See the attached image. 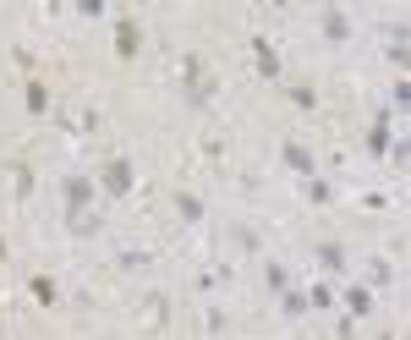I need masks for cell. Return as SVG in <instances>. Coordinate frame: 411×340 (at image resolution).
I'll return each mask as SVG.
<instances>
[{"mask_svg": "<svg viewBox=\"0 0 411 340\" xmlns=\"http://www.w3.org/2000/svg\"><path fill=\"white\" fill-rule=\"evenodd\" d=\"M176 209H181V220H203V203L192 192H176Z\"/></svg>", "mask_w": 411, "mask_h": 340, "instance_id": "10", "label": "cell"}, {"mask_svg": "<svg viewBox=\"0 0 411 340\" xmlns=\"http://www.w3.org/2000/svg\"><path fill=\"white\" fill-rule=\"evenodd\" d=\"M373 154H390V115H378V127H373Z\"/></svg>", "mask_w": 411, "mask_h": 340, "instance_id": "9", "label": "cell"}, {"mask_svg": "<svg viewBox=\"0 0 411 340\" xmlns=\"http://www.w3.org/2000/svg\"><path fill=\"white\" fill-rule=\"evenodd\" d=\"M286 313H308V291H286Z\"/></svg>", "mask_w": 411, "mask_h": 340, "instance_id": "15", "label": "cell"}, {"mask_svg": "<svg viewBox=\"0 0 411 340\" xmlns=\"http://www.w3.org/2000/svg\"><path fill=\"white\" fill-rule=\"evenodd\" d=\"M324 39H346V17L340 11H324Z\"/></svg>", "mask_w": 411, "mask_h": 340, "instance_id": "12", "label": "cell"}, {"mask_svg": "<svg viewBox=\"0 0 411 340\" xmlns=\"http://www.w3.org/2000/svg\"><path fill=\"white\" fill-rule=\"evenodd\" d=\"M329 302H334V291H329V285H313V291H308V307H329Z\"/></svg>", "mask_w": 411, "mask_h": 340, "instance_id": "13", "label": "cell"}, {"mask_svg": "<svg viewBox=\"0 0 411 340\" xmlns=\"http://www.w3.org/2000/svg\"><path fill=\"white\" fill-rule=\"evenodd\" d=\"M346 307H351V319L373 313V291H346Z\"/></svg>", "mask_w": 411, "mask_h": 340, "instance_id": "8", "label": "cell"}, {"mask_svg": "<svg viewBox=\"0 0 411 340\" xmlns=\"http://www.w3.org/2000/svg\"><path fill=\"white\" fill-rule=\"evenodd\" d=\"M33 297H39L44 307H55V302H61V291H55V280H50V275H33Z\"/></svg>", "mask_w": 411, "mask_h": 340, "instance_id": "7", "label": "cell"}, {"mask_svg": "<svg viewBox=\"0 0 411 340\" xmlns=\"http://www.w3.org/2000/svg\"><path fill=\"white\" fill-rule=\"evenodd\" d=\"M252 61H258V72H264V77H280V55H274V44H264V33L252 39Z\"/></svg>", "mask_w": 411, "mask_h": 340, "instance_id": "3", "label": "cell"}, {"mask_svg": "<svg viewBox=\"0 0 411 340\" xmlns=\"http://www.w3.org/2000/svg\"><path fill=\"white\" fill-rule=\"evenodd\" d=\"M280 154H286V165L296 170V176H313V170H318V165H313V154L302 149V143H286V149H280Z\"/></svg>", "mask_w": 411, "mask_h": 340, "instance_id": "4", "label": "cell"}, {"mask_svg": "<svg viewBox=\"0 0 411 340\" xmlns=\"http://www.w3.org/2000/svg\"><path fill=\"white\" fill-rule=\"evenodd\" d=\"M28 110H33V115H44V110H50V94H44V83H28Z\"/></svg>", "mask_w": 411, "mask_h": 340, "instance_id": "11", "label": "cell"}, {"mask_svg": "<svg viewBox=\"0 0 411 340\" xmlns=\"http://www.w3.org/2000/svg\"><path fill=\"white\" fill-rule=\"evenodd\" d=\"M264 280L274 285V291H286V269H280V264H264Z\"/></svg>", "mask_w": 411, "mask_h": 340, "instance_id": "14", "label": "cell"}, {"mask_svg": "<svg viewBox=\"0 0 411 340\" xmlns=\"http://www.w3.org/2000/svg\"><path fill=\"white\" fill-rule=\"evenodd\" d=\"M61 192H66V203H72V214H82L88 203H94V181H82V176H66Z\"/></svg>", "mask_w": 411, "mask_h": 340, "instance_id": "1", "label": "cell"}, {"mask_svg": "<svg viewBox=\"0 0 411 340\" xmlns=\"http://www.w3.org/2000/svg\"><path fill=\"white\" fill-rule=\"evenodd\" d=\"M318 264H324V269H346V247H340V242H324V247H318Z\"/></svg>", "mask_w": 411, "mask_h": 340, "instance_id": "6", "label": "cell"}, {"mask_svg": "<svg viewBox=\"0 0 411 340\" xmlns=\"http://www.w3.org/2000/svg\"><path fill=\"white\" fill-rule=\"evenodd\" d=\"M0 258H6V242H0Z\"/></svg>", "mask_w": 411, "mask_h": 340, "instance_id": "16", "label": "cell"}, {"mask_svg": "<svg viewBox=\"0 0 411 340\" xmlns=\"http://www.w3.org/2000/svg\"><path fill=\"white\" fill-rule=\"evenodd\" d=\"M104 187L116 192V198H126V192H132V165H126V159H110V165H104Z\"/></svg>", "mask_w": 411, "mask_h": 340, "instance_id": "2", "label": "cell"}, {"mask_svg": "<svg viewBox=\"0 0 411 340\" xmlns=\"http://www.w3.org/2000/svg\"><path fill=\"white\" fill-rule=\"evenodd\" d=\"M137 44H143V28H137V22H121V28H116V50H121V55H137Z\"/></svg>", "mask_w": 411, "mask_h": 340, "instance_id": "5", "label": "cell"}]
</instances>
